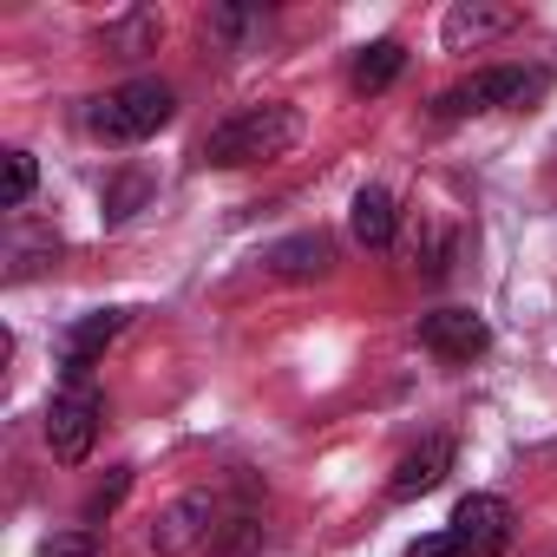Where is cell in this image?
I'll return each instance as SVG.
<instances>
[{
    "label": "cell",
    "instance_id": "2e32d148",
    "mask_svg": "<svg viewBox=\"0 0 557 557\" xmlns=\"http://www.w3.org/2000/svg\"><path fill=\"white\" fill-rule=\"evenodd\" d=\"M125 492H132V466H119V472H112V479H106V485L86 498V524H99V518H106V511H112Z\"/></svg>",
    "mask_w": 557,
    "mask_h": 557
},
{
    "label": "cell",
    "instance_id": "8fae6325",
    "mask_svg": "<svg viewBox=\"0 0 557 557\" xmlns=\"http://www.w3.org/2000/svg\"><path fill=\"white\" fill-rule=\"evenodd\" d=\"M262 262H269V275H289V283H315V275H329V269H335V249H329V236H289V243H275Z\"/></svg>",
    "mask_w": 557,
    "mask_h": 557
},
{
    "label": "cell",
    "instance_id": "5bb4252c",
    "mask_svg": "<svg viewBox=\"0 0 557 557\" xmlns=\"http://www.w3.org/2000/svg\"><path fill=\"white\" fill-rule=\"evenodd\" d=\"M34 184H40V164H34V151H8V190H0V203H8V210H21L27 197H34Z\"/></svg>",
    "mask_w": 557,
    "mask_h": 557
},
{
    "label": "cell",
    "instance_id": "9c48e42d",
    "mask_svg": "<svg viewBox=\"0 0 557 557\" xmlns=\"http://www.w3.org/2000/svg\"><path fill=\"white\" fill-rule=\"evenodd\" d=\"M518 21H524L518 8H485V0H466V8H453V14H446L440 40H446V53H466V47H485V40L511 34Z\"/></svg>",
    "mask_w": 557,
    "mask_h": 557
},
{
    "label": "cell",
    "instance_id": "30bf717a",
    "mask_svg": "<svg viewBox=\"0 0 557 557\" xmlns=\"http://www.w3.org/2000/svg\"><path fill=\"white\" fill-rule=\"evenodd\" d=\"M446 472H453V440H446V433H433V440H420V446L394 466L387 498H420V492H433Z\"/></svg>",
    "mask_w": 557,
    "mask_h": 557
},
{
    "label": "cell",
    "instance_id": "7a4b0ae2",
    "mask_svg": "<svg viewBox=\"0 0 557 557\" xmlns=\"http://www.w3.org/2000/svg\"><path fill=\"white\" fill-rule=\"evenodd\" d=\"M177 119V92L164 79H125L86 106V132L106 145H145Z\"/></svg>",
    "mask_w": 557,
    "mask_h": 557
},
{
    "label": "cell",
    "instance_id": "6da1fadb",
    "mask_svg": "<svg viewBox=\"0 0 557 557\" xmlns=\"http://www.w3.org/2000/svg\"><path fill=\"white\" fill-rule=\"evenodd\" d=\"M302 145V112L296 106H243L230 112L223 125L203 132L197 145V164L210 171H243V164H269V158H283Z\"/></svg>",
    "mask_w": 557,
    "mask_h": 557
},
{
    "label": "cell",
    "instance_id": "7c38bea8",
    "mask_svg": "<svg viewBox=\"0 0 557 557\" xmlns=\"http://www.w3.org/2000/svg\"><path fill=\"white\" fill-rule=\"evenodd\" d=\"M400 66H407V47H400V40H374V47H361V53H355L348 86H355L361 99H374V92H387V86L400 79Z\"/></svg>",
    "mask_w": 557,
    "mask_h": 557
},
{
    "label": "cell",
    "instance_id": "e0dca14e",
    "mask_svg": "<svg viewBox=\"0 0 557 557\" xmlns=\"http://www.w3.org/2000/svg\"><path fill=\"white\" fill-rule=\"evenodd\" d=\"M256 544H262V524H256V518H236V524H230V550H223V557H256Z\"/></svg>",
    "mask_w": 557,
    "mask_h": 557
},
{
    "label": "cell",
    "instance_id": "ba28073f",
    "mask_svg": "<svg viewBox=\"0 0 557 557\" xmlns=\"http://www.w3.org/2000/svg\"><path fill=\"white\" fill-rule=\"evenodd\" d=\"M125 322H132V309H92L86 322H73V335H66V355H60V374H66V387L92 381L99 355H106V348L125 335Z\"/></svg>",
    "mask_w": 557,
    "mask_h": 557
},
{
    "label": "cell",
    "instance_id": "4fadbf2b",
    "mask_svg": "<svg viewBox=\"0 0 557 557\" xmlns=\"http://www.w3.org/2000/svg\"><path fill=\"white\" fill-rule=\"evenodd\" d=\"M348 223H355V243H368V249H387V243H394V230H400V210H394V197H387L381 184H368V190H355V210H348Z\"/></svg>",
    "mask_w": 557,
    "mask_h": 557
},
{
    "label": "cell",
    "instance_id": "52a82bcc",
    "mask_svg": "<svg viewBox=\"0 0 557 557\" xmlns=\"http://www.w3.org/2000/svg\"><path fill=\"white\" fill-rule=\"evenodd\" d=\"M420 348L440 361H472L492 348V329L472 309H433V315H420Z\"/></svg>",
    "mask_w": 557,
    "mask_h": 557
},
{
    "label": "cell",
    "instance_id": "8992f818",
    "mask_svg": "<svg viewBox=\"0 0 557 557\" xmlns=\"http://www.w3.org/2000/svg\"><path fill=\"white\" fill-rule=\"evenodd\" d=\"M210 531H216V498L210 492H184V498H171L151 518V550L158 557H190Z\"/></svg>",
    "mask_w": 557,
    "mask_h": 557
},
{
    "label": "cell",
    "instance_id": "9a60e30c",
    "mask_svg": "<svg viewBox=\"0 0 557 557\" xmlns=\"http://www.w3.org/2000/svg\"><path fill=\"white\" fill-rule=\"evenodd\" d=\"M40 557H99V531L92 524H73V531H53L40 544Z\"/></svg>",
    "mask_w": 557,
    "mask_h": 557
},
{
    "label": "cell",
    "instance_id": "277c9868",
    "mask_svg": "<svg viewBox=\"0 0 557 557\" xmlns=\"http://www.w3.org/2000/svg\"><path fill=\"white\" fill-rule=\"evenodd\" d=\"M99 426H106V394H99L92 381H79V387H60V394H53V407H47V446H53V459H60V466L92 459Z\"/></svg>",
    "mask_w": 557,
    "mask_h": 557
},
{
    "label": "cell",
    "instance_id": "5b68a950",
    "mask_svg": "<svg viewBox=\"0 0 557 557\" xmlns=\"http://www.w3.org/2000/svg\"><path fill=\"white\" fill-rule=\"evenodd\" d=\"M446 537L459 544V557H505V544H511V505L498 492H466L453 505Z\"/></svg>",
    "mask_w": 557,
    "mask_h": 557
},
{
    "label": "cell",
    "instance_id": "ac0fdd59",
    "mask_svg": "<svg viewBox=\"0 0 557 557\" xmlns=\"http://www.w3.org/2000/svg\"><path fill=\"white\" fill-rule=\"evenodd\" d=\"M407 557H459V544L446 537V531H426V537H413V550Z\"/></svg>",
    "mask_w": 557,
    "mask_h": 557
},
{
    "label": "cell",
    "instance_id": "3957f363",
    "mask_svg": "<svg viewBox=\"0 0 557 557\" xmlns=\"http://www.w3.org/2000/svg\"><path fill=\"white\" fill-rule=\"evenodd\" d=\"M544 92V73H524V66H485L459 86H446L433 99V119H472V112H498V106H531Z\"/></svg>",
    "mask_w": 557,
    "mask_h": 557
}]
</instances>
